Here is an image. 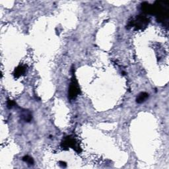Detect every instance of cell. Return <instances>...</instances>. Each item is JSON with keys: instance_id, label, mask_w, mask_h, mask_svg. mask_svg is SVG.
Returning <instances> with one entry per match:
<instances>
[{"instance_id": "8992f818", "label": "cell", "mask_w": 169, "mask_h": 169, "mask_svg": "<svg viewBox=\"0 0 169 169\" xmlns=\"http://www.w3.org/2000/svg\"><path fill=\"white\" fill-rule=\"evenodd\" d=\"M23 161H24V162L28 163L29 165H34V160L31 157V156H30L29 155H26L23 157Z\"/></svg>"}, {"instance_id": "3957f363", "label": "cell", "mask_w": 169, "mask_h": 169, "mask_svg": "<svg viewBox=\"0 0 169 169\" xmlns=\"http://www.w3.org/2000/svg\"><path fill=\"white\" fill-rule=\"evenodd\" d=\"M79 92H80V91H79L78 84V83H77L75 79H74V78L73 77L71 82V84H70V86H69V92H68L69 98L75 99L79 94Z\"/></svg>"}, {"instance_id": "5b68a950", "label": "cell", "mask_w": 169, "mask_h": 169, "mask_svg": "<svg viewBox=\"0 0 169 169\" xmlns=\"http://www.w3.org/2000/svg\"><path fill=\"white\" fill-rule=\"evenodd\" d=\"M149 98V94L145 92H142L138 94L136 98V102L138 104H141L145 102Z\"/></svg>"}, {"instance_id": "7a4b0ae2", "label": "cell", "mask_w": 169, "mask_h": 169, "mask_svg": "<svg viewBox=\"0 0 169 169\" xmlns=\"http://www.w3.org/2000/svg\"><path fill=\"white\" fill-rule=\"evenodd\" d=\"M61 147L63 148H69L71 147L73 148V149H75L77 152H81V149L78 146V143L75 141V140H74L73 138H71L70 136L67 137L66 138L65 140L61 142Z\"/></svg>"}, {"instance_id": "277c9868", "label": "cell", "mask_w": 169, "mask_h": 169, "mask_svg": "<svg viewBox=\"0 0 169 169\" xmlns=\"http://www.w3.org/2000/svg\"><path fill=\"white\" fill-rule=\"evenodd\" d=\"M26 71V68L23 66H19L15 69L14 71V76L16 78H19L20 76L23 75V74L25 73Z\"/></svg>"}, {"instance_id": "52a82bcc", "label": "cell", "mask_w": 169, "mask_h": 169, "mask_svg": "<svg viewBox=\"0 0 169 169\" xmlns=\"http://www.w3.org/2000/svg\"><path fill=\"white\" fill-rule=\"evenodd\" d=\"M15 102L13 101L9 100L8 101H7V107H8L9 108H11L15 105Z\"/></svg>"}, {"instance_id": "ba28073f", "label": "cell", "mask_w": 169, "mask_h": 169, "mask_svg": "<svg viewBox=\"0 0 169 169\" xmlns=\"http://www.w3.org/2000/svg\"><path fill=\"white\" fill-rule=\"evenodd\" d=\"M59 165H60L62 168H66V163L65 162H64V161H60L59 162Z\"/></svg>"}, {"instance_id": "6da1fadb", "label": "cell", "mask_w": 169, "mask_h": 169, "mask_svg": "<svg viewBox=\"0 0 169 169\" xmlns=\"http://www.w3.org/2000/svg\"><path fill=\"white\" fill-rule=\"evenodd\" d=\"M149 23V19L145 16L139 15L135 21H132L129 23L130 27H135L137 29H142L143 27H146Z\"/></svg>"}]
</instances>
